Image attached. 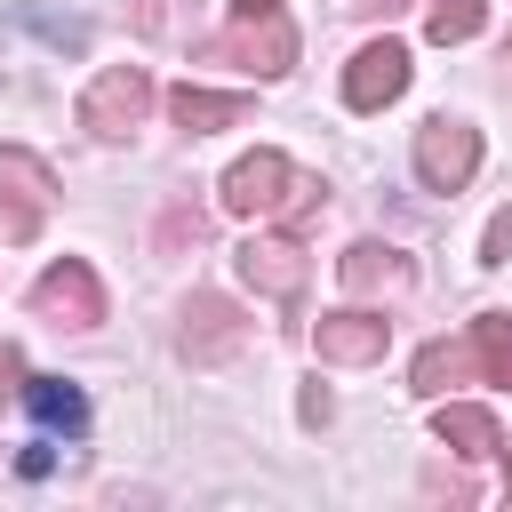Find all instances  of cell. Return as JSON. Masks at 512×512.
I'll return each mask as SVG.
<instances>
[{"mask_svg":"<svg viewBox=\"0 0 512 512\" xmlns=\"http://www.w3.org/2000/svg\"><path fill=\"white\" fill-rule=\"evenodd\" d=\"M512 384V312H480L456 344H424L408 368L416 400H448V384Z\"/></svg>","mask_w":512,"mask_h":512,"instance_id":"obj_1","label":"cell"},{"mask_svg":"<svg viewBox=\"0 0 512 512\" xmlns=\"http://www.w3.org/2000/svg\"><path fill=\"white\" fill-rule=\"evenodd\" d=\"M216 200H224V216H288V224H304V216L328 200V184H320V176H304L288 152L256 144L248 160H232V168H224Z\"/></svg>","mask_w":512,"mask_h":512,"instance_id":"obj_2","label":"cell"},{"mask_svg":"<svg viewBox=\"0 0 512 512\" xmlns=\"http://www.w3.org/2000/svg\"><path fill=\"white\" fill-rule=\"evenodd\" d=\"M144 112H152V72H144V64H104V72L88 80V96H80V128H88L96 144L136 136Z\"/></svg>","mask_w":512,"mask_h":512,"instance_id":"obj_3","label":"cell"},{"mask_svg":"<svg viewBox=\"0 0 512 512\" xmlns=\"http://www.w3.org/2000/svg\"><path fill=\"white\" fill-rule=\"evenodd\" d=\"M208 56H216V64H248L256 80H280V72L296 64V24H288L280 8H240V24H224V32L208 40Z\"/></svg>","mask_w":512,"mask_h":512,"instance_id":"obj_4","label":"cell"},{"mask_svg":"<svg viewBox=\"0 0 512 512\" xmlns=\"http://www.w3.org/2000/svg\"><path fill=\"white\" fill-rule=\"evenodd\" d=\"M416 176H424V192H464L472 176H480V128L472 120H424L416 128Z\"/></svg>","mask_w":512,"mask_h":512,"instance_id":"obj_5","label":"cell"},{"mask_svg":"<svg viewBox=\"0 0 512 512\" xmlns=\"http://www.w3.org/2000/svg\"><path fill=\"white\" fill-rule=\"evenodd\" d=\"M32 312L56 320V328H96V320H104V280H96L80 256H64V264H48V272L32 280Z\"/></svg>","mask_w":512,"mask_h":512,"instance_id":"obj_6","label":"cell"},{"mask_svg":"<svg viewBox=\"0 0 512 512\" xmlns=\"http://www.w3.org/2000/svg\"><path fill=\"white\" fill-rule=\"evenodd\" d=\"M184 360L192 368H216V360H232L240 344H248V320H240V304L232 296H216V288H200L192 304H184Z\"/></svg>","mask_w":512,"mask_h":512,"instance_id":"obj_7","label":"cell"},{"mask_svg":"<svg viewBox=\"0 0 512 512\" xmlns=\"http://www.w3.org/2000/svg\"><path fill=\"white\" fill-rule=\"evenodd\" d=\"M384 344H392V320L384 312H360V304L320 312V328H312V352L328 368H368V360H384Z\"/></svg>","mask_w":512,"mask_h":512,"instance_id":"obj_8","label":"cell"},{"mask_svg":"<svg viewBox=\"0 0 512 512\" xmlns=\"http://www.w3.org/2000/svg\"><path fill=\"white\" fill-rule=\"evenodd\" d=\"M400 88H408V48H400V40H368V48L344 64V104H352V112H384Z\"/></svg>","mask_w":512,"mask_h":512,"instance_id":"obj_9","label":"cell"},{"mask_svg":"<svg viewBox=\"0 0 512 512\" xmlns=\"http://www.w3.org/2000/svg\"><path fill=\"white\" fill-rule=\"evenodd\" d=\"M232 264H240V280H248L256 296H296V288H304V240H296V232H256Z\"/></svg>","mask_w":512,"mask_h":512,"instance_id":"obj_10","label":"cell"},{"mask_svg":"<svg viewBox=\"0 0 512 512\" xmlns=\"http://www.w3.org/2000/svg\"><path fill=\"white\" fill-rule=\"evenodd\" d=\"M168 120H176L184 136H216V128H240V120H248V96H240V88H200V80H184V88H168Z\"/></svg>","mask_w":512,"mask_h":512,"instance_id":"obj_11","label":"cell"},{"mask_svg":"<svg viewBox=\"0 0 512 512\" xmlns=\"http://www.w3.org/2000/svg\"><path fill=\"white\" fill-rule=\"evenodd\" d=\"M336 272H344V288H352V296H392V288H408V280H416V264H408L400 248H384V240H352Z\"/></svg>","mask_w":512,"mask_h":512,"instance_id":"obj_12","label":"cell"},{"mask_svg":"<svg viewBox=\"0 0 512 512\" xmlns=\"http://www.w3.org/2000/svg\"><path fill=\"white\" fill-rule=\"evenodd\" d=\"M16 176H24V152H0V240L8 248H24L40 232V216H48V184H24L16 192Z\"/></svg>","mask_w":512,"mask_h":512,"instance_id":"obj_13","label":"cell"},{"mask_svg":"<svg viewBox=\"0 0 512 512\" xmlns=\"http://www.w3.org/2000/svg\"><path fill=\"white\" fill-rule=\"evenodd\" d=\"M32 416H40V432H88V392L80 384H64V376H24V392H16Z\"/></svg>","mask_w":512,"mask_h":512,"instance_id":"obj_14","label":"cell"},{"mask_svg":"<svg viewBox=\"0 0 512 512\" xmlns=\"http://www.w3.org/2000/svg\"><path fill=\"white\" fill-rule=\"evenodd\" d=\"M432 432H440V448H456V456H496V416L488 408H464V400H432Z\"/></svg>","mask_w":512,"mask_h":512,"instance_id":"obj_15","label":"cell"},{"mask_svg":"<svg viewBox=\"0 0 512 512\" xmlns=\"http://www.w3.org/2000/svg\"><path fill=\"white\" fill-rule=\"evenodd\" d=\"M480 24H488V0H432V8H424V32H432L440 48H456V40H472Z\"/></svg>","mask_w":512,"mask_h":512,"instance_id":"obj_16","label":"cell"},{"mask_svg":"<svg viewBox=\"0 0 512 512\" xmlns=\"http://www.w3.org/2000/svg\"><path fill=\"white\" fill-rule=\"evenodd\" d=\"M504 256H512V208H496L480 232V264H504Z\"/></svg>","mask_w":512,"mask_h":512,"instance_id":"obj_17","label":"cell"},{"mask_svg":"<svg viewBox=\"0 0 512 512\" xmlns=\"http://www.w3.org/2000/svg\"><path fill=\"white\" fill-rule=\"evenodd\" d=\"M16 392H24V352H16V344H0V408H8Z\"/></svg>","mask_w":512,"mask_h":512,"instance_id":"obj_18","label":"cell"},{"mask_svg":"<svg viewBox=\"0 0 512 512\" xmlns=\"http://www.w3.org/2000/svg\"><path fill=\"white\" fill-rule=\"evenodd\" d=\"M328 408H336V400H328V392H320V384H312V392H304V400H296V416H304V424H328Z\"/></svg>","mask_w":512,"mask_h":512,"instance_id":"obj_19","label":"cell"},{"mask_svg":"<svg viewBox=\"0 0 512 512\" xmlns=\"http://www.w3.org/2000/svg\"><path fill=\"white\" fill-rule=\"evenodd\" d=\"M136 24H144V32H160V0H136Z\"/></svg>","mask_w":512,"mask_h":512,"instance_id":"obj_20","label":"cell"},{"mask_svg":"<svg viewBox=\"0 0 512 512\" xmlns=\"http://www.w3.org/2000/svg\"><path fill=\"white\" fill-rule=\"evenodd\" d=\"M496 456H504V496H512V440H496Z\"/></svg>","mask_w":512,"mask_h":512,"instance_id":"obj_21","label":"cell"},{"mask_svg":"<svg viewBox=\"0 0 512 512\" xmlns=\"http://www.w3.org/2000/svg\"><path fill=\"white\" fill-rule=\"evenodd\" d=\"M240 8H280V0H240Z\"/></svg>","mask_w":512,"mask_h":512,"instance_id":"obj_22","label":"cell"}]
</instances>
